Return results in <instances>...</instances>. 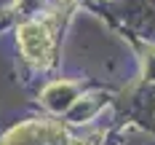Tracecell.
Listing matches in <instances>:
<instances>
[{
	"label": "cell",
	"instance_id": "obj_3",
	"mask_svg": "<svg viewBox=\"0 0 155 145\" xmlns=\"http://www.w3.org/2000/svg\"><path fill=\"white\" fill-rule=\"evenodd\" d=\"M43 102H46L48 110L54 113H62L67 110L72 102H75V86L72 83H67V81H59V83H51L46 91H43Z\"/></svg>",
	"mask_w": 155,
	"mask_h": 145
},
{
	"label": "cell",
	"instance_id": "obj_2",
	"mask_svg": "<svg viewBox=\"0 0 155 145\" xmlns=\"http://www.w3.org/2000/svg\"><path fill=\"white\" fill-rule=\"evenodd\" d=\"M19 46L24 51V57L30 62L40 64V67H48L51 64V57H54V38L48 32L46 24L40 22H27L19 27Z\"/></svg>",
	"mask_w": 155,
	"mask_h": 145
},
{
	"label": "cell",
	"instance_id": "obj_1",
	"mask_svg": "<svg viewBox=\"0 0 155 145\" xmlns=\"http://www.w3.org/2000/svg\"><path fill=\"white\" fill-rule=\"evenodd\" d=\"M3 145H91V143L72 137L62 124H54V121H24L3 137Z\"/></svg>",
	"mask_w": 155,
	"mask_h": 145
}]
</instances>
